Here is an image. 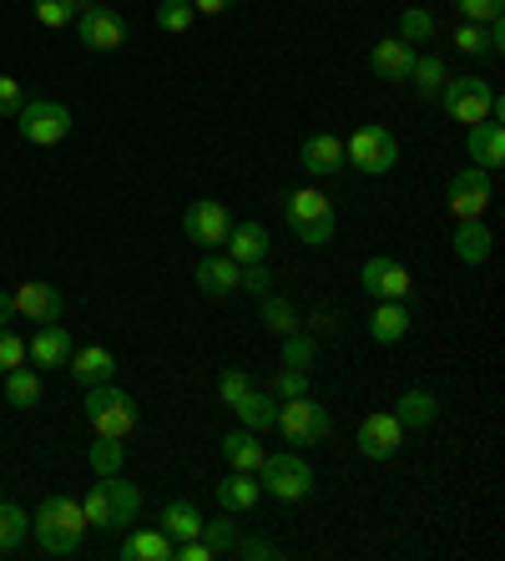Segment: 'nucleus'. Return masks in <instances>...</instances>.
Segmentation results:
<instances>
[{"instance_id":"obj_1","label":"nucleus","mask_w":505,"mask_h":561,"mask_svg":"<svg viewBox=\"0 0 505 561\" xmlns=\"http://www.w3.org/2000/svg\"><path fill=\"white\" fill-rule=\"evenodd\" d=\"M31 531H36V541H41V551H46V557H77L81 541H87V516H81V501L46 496L36 506Z\"/></svg>"},{"instance_id":"obj_2","label":"nucleus","mask_w":505,"mask_h":561,"mask_svg":"<svg viewBox=\"0 0 505 561\" xmlns=\"http://www.w3.org/2000/svg\"><path fill=\"white\" fill-rule=\"evenodd\" d=\"M81 410H87L91 431L106 435V440H127V435L137 431V400H131L127 390H117L112 379H106V385H91Z\"/></svg>"},{"instance_id":"obj_3","label":"nucleus","mask_w":505,"mask_h":561,"mask_svg":"<svg viewBox=\"0 0 505 561\" xmlns=\"http://www.w3.org/2000/svg\"><path fill=\"white\" fill-rule=\"evenodd\" d=\"M284 218L298 243H309V249H324L329 238H334V203L324 193H313V187L284 193Z\"/></svg>"},{"instance_id":"obj_4","label":"nucleus","mask_w":505,"mask_h":561,"mask_svg":"<svg viewBox=\"0 0 505 561\" xmlns=\"http://www.w3.org/2000/svg\"><path fill=\"white\" fill-rule=\"evenodd\" d=\"M440 106H445V117L466 122V127H475V122L501 117L505 112V102L495 96V87L491 81H480V77H450L440 87Z\"/></svg>"},{"instance_id":"obj_5","label":"nucleus","mask_w":505,"mask_h":561,"mask_svg":"<svg viewBox=\"0 0 505 561\" xmlns=\"http://www.w3.org/2000/svg\"><path fill=\"white\" fill-rule=\"evenodd\" d=\"M278 435H284L288 445H298V450H309V445L329 440V431H334V420H329V410L313 400V394H298V400H278Z\"/></svg>"},{"instance_id":"obj_6","label":"nucleus","mask_w":505,"mask_h":561,"mask_svg":"<svg viewBox=\"0 0 505 561\" xmlns=\"http://www.w3.org/2000/svg\"><path fill=\"white\" fill-rule=\"evenodd\" d=\"M354 162V172H364V178H385V172H394V162H400V142H394V131L379 127V122H369V127H359L344 142V168Z\"/></svg>"},{"instance_id":"obj_7","label":"nucleus","mask_w":505,"mask_h":561,"mask_svg":"<svg viewBox=\"0 0 505 561\" xmlns=\"http://www.w3.org/2000/svg\"><path fill=\"white\" fill-rule=\"evenodd\" d=\"M259 485L268 491L273 501H303L313 491V470H309V460L303 456H294V450H278V456H263V466H259Z\"/></svg>"},{"instance_id":"obj_8","label":"nucleus","mask_w":505,"mask_h":561,"mask_svg":"<svg viewBox=\"0 0 505 561\" xmlns=\"http://www.w3.org/2000/svg\"><path fill=\"white\" fill-rule=\"evenodd\" d=\"M15 131H21L31 147H56L66 131H71V112H66L61 102H46V96H41V102H26L15 112Z\"/></svg>"},{"instance_id":"obj_9","label":"nucleus","mask_w":505,"mask_h":561,"mask_svg":"<svg viewBox=\"0 0 505 561\" xmlns=\"http://www.w3.org/2000/svg\"><path fill=\"white\" fill-rule=\"evenodd\" d=\"M182 233L193 238L197 249H222L228 243V233H233V218H228V208L222 203H213V197H197V203H187V213H182Z\"/></svg>"},{"instance_id":"obj_10","label":"nucleus","mask_w":505,"mask_h":561,"mask_svg":"<svg viewBox=\"0 0 505 561\" xmlns=\"http://www.w3.org/2000/svg\"><path fill=\"white\" fill-rule=\"evenodd\" d=\"M491 197H495L491 172L475 168V162H470L466 172H455L450 187H445V203H450V213H455L460 222H466V218H480V213L491 208Z\"/></svg>"},{"instance_id":"obj_11","label":"nucleus","mask_w":505,"mask_h":561,"mask_svg":"<svg viewBox=\"0 0 505 561\" xmlns=\"http://www.w3.org/2000/svg\"><path fill=\"white\" fill-rule=\"evenodd\" d=\"M77 36L81 46H91V51H117L122 41H127V21H122L112 5H81L77 11Z\"/></svg>"},{"instance_id":"obj_12","label":"nucleus","mask_w":505,"mask_h":561,"mask_svg":"<svg viewBox=\"0 0 505 561\" xmlns=\"http://www.w3.org/2000/svg\"><path fill=\"white\" fill-rule=\"evenodd\" d=\"M404 440V425L394 420V410H375V415H364L359 425V456L364 460H394V450H400Z\"/></svg>"},{"instance_id":"obj_13","label":"nucleus","mask_w":505,"mask_h":561,"mask_svg":"<svg viewBox=\"0 0 505 561\" xmlns=\"http://www.w3.org/2000/svg\"><path fill=\"white\" fill-rule=\"evenodd\" d=\"M359 284H364V294H369V299H410L415 278H410V268H404V263H394V259H385V253H379V259L364 263Z\"/></svg>"},{"instance_id":"obj_14","label":"nucleus","mask_w":505,"mask_h":561,"mask_svg":"<svg viewBox=\"0 0 505 561\" xmlns=\"http://www.w3.org/2000/svg\"><path fill=\"white\" fill-rule=\"evenodd\" d=\"M11 299H15V313H26L31 324H56L66 313V294L56 284H21Z\"/></svg>"},{"instance_id":"obj_15","label":"nucleus","mask_w":505,"mask_h":561,"mask_svg":"<svg viewBox=\"0 0 505 561\" xmlns=\"http://www.w3.org/2000/svg\"><path fill=\"white\" fill-rule=\"evenodd\" d=\"M466 152H470V162H475V168H485V172L501 168V162H505V127H501V117L475 122V127L466 131Z\"/></svg>"},{"instance_id":"obj_16","label":"nucleus","mask_w":505,"mask_h":561,"mask_svg":"<svg viewBox=\"0 0 505 561\" xmlns=\"http://www.w3.org/2000/svg\"><path fill=\"white\" fill-rule=\"evenodd\" d=\"M415 46L410 41H400V36H389V41H379L375 51H369V71H375L379 81H410V71H415Z\"/></svg>"},{"instance_id":"obj_17","label":"nucleus","mask_w":505,"mask_h":561,"mask_svg":"<svg viewBox=\"0 0 505 561\" xmlns=\"http://www.w3.org/2000/svg\"><path fill=\"white\" fill-rule=\"evenodd\" d=\"M26 354L36 369H66V359H71V334H66L61 319H56V324H41L36 334H31Z\"/></svg>"},{"instance_id":"obj_18","label":"nucleus","mask_w":505,"mask_h":561,"mask_svg":"<svg viewBox=\"0 0 505 561\" xmlns=\"http://www.w3.org/2000/svg\"><path fill=\"white\" fill-rule=\"evenodd\" d=\"M228 259L243 268V263H268V253H273V238H268V228L263 222H233V233H228Z\"/></svg>"},{"instance_id":"obj_19","label":"nucleus","mask_w":505,"mask_h":561,"mask_svg":"<svg viewBox=\"0 0 505 561\" xmlns=\"http://www.w3.org/2000/svg\"><path fill=\"white\" fill-rule=\"evenodd\" d=\"M298 162H303L313 178H334V172H344V142H338L334 131H313L309 142L298 147Z\"/></svg>"},{"instance_id":"obj_20","label":"nucleus","mask_w":505,"mask_h":561,"mask_svg":"<svg viewBox=\"0 0 505 561\" xmlns=\"http://www.w3.org/2000/svg\"><path fill=\"white\" fill-rule=\"evenodd\" d=\"M66 369H71V379L77 385H106V379L117 375V359H112V350H102V344H87V350H71V359H66Z\"/></svg>"},{"instance_id":"obj_21","label":"nucleus","mask_w":505,"mask_h":561,"mask_svg":"<svg viewBox=\"0 0 505 561\" xmlns=\"http://www.w3.org/2000/svg\"><path fill=\"white\" fill-rule=\"evenodd\" d=\"M410 309H404V299H379V309L369 313V340L375 344H400L404 334H410Z\"/></svg>"},{"instance_id":"obj_22","label":"nucleus","mask_w":505,"mask_h":561,"mask_svg":"<svg viewBox=\"0 0 505 561\" xmlns=\"http://www.w3.org/2000/svg\"><path fill=\"white\" fill-rule=\"evenodd\" d=\"M193 284L203 288V294H208V299H222V294H233V288H238V263L228 259V253H218V249H213L208 259L197 263Z\"/></svg>"},{"instance_id":"obj_23","label":"nucleus","mask_w":505,"mask_h":561,"mask_svg":"<svg viewBox=\"0 0 505 561\" xmlns=\"http://www.w3.org/2000/svg\"><path fill=\"white\" fill-rule=\"evenodd\" d=\"M263 501V485H259V476H248V470H228L218 481V506L222 511H253Z\"/></svg>"},{"instance_id":"obj_24","label":"nucleus","mask_w":505,"mask_h":561,"mask_svg":"<svg viewBox=\"0 0 505 561\" xmlns=\"http://www.w3.org/2000/svg\"><path fill=\"white\" fill-rule=\"evenodd\" d=\"M157 526H162L172 541H193V536L203 531V511H197V501L172 496L168 506H162V516H157Z\"/></svg>"},{"instance_id":"obj_25","label":"nucleus","mask_w":505,"mask_h":561,"mask_svg":"<svg viewBox=\"0 0 505 561\" xmlns=\"http://www.w3.org/2000/svg\"><path fill=\"white\" fill-rule=\"evenodd\" d=\"M222 456H228V466L233 470H248V476H259V466H263V456H268V450H263L259 445V431H228L222 435Z\"/></svg>"},{"instance_id":"obj_26","label":"nucleus","mask_w":505,"mask_h":561,"mask_svg":"<svg viewBox=\"0 0 505 561\" xmlns=\"http://www.w3.org/2000/svg\"><path fill=\"white\" fill-rule=\"evenodd\" d=\"M117 557L122 561H172V536L162 531V526H152V531H131L117 547Z\"/></svg>"},{"instance_id":"obj_27","label":"nucleus","mask_w":505,"mask_h":561,"mask_svg":"<svg viewBox=\"0 0 505 561\" xmlns=\"http://www.w3.org/2000/svg\"><path fill=\"white\" fill-rule=\"evenodd\" d=\"M491 249H495V238H491V228L480 218H466L460 228H455V259L460 263H485L491 259Z\"/></svg>"},{"instance_id":"obj_28","label":"nucleus","mask_w":505,"mask_h":561,"mask_svg":"<svg viewBox=\"0 0 505 561\" xmlns=\"http://www.w3.org/2000/svg\"><path fill=\"white\" fill-rule=\"evenodd\" d=\"M435 415H440V405H435L429 390H404L394 400V420H400L404 431H425V425H435Z\"/></svg>"},{"instance_id":"obj_29","label":"nucleus","mask_w":505,"mask_h":561,"mask_svg":"<svg viewBox=\"0 0 505 561\" xmlns=\"http://www.w3.org/2000/svg\"><path fill=\"white\" fill-rule=\"evenodd\" d=\"M96 481L106 485V496H112V511H117V531H127L137 516H142V491L131 481H122V470L117 476H96Z\"/></svg>"},{"instance_id":"obj_30","label":"nucleus","mask_w":505,"mask_h":561,"mask_svg":"<svg viewBox=\"0 0 505 561\" xmlns=\"http://www.w3.org/2000/svg\"><path fill=\"white\" fill-rule=\"evenodd\" d=\"M233 415L243 420L248 431H273V420H278V400L268 390H248L243 400L233 405Z\"/></svg>"},{"instance_id":"obj_31","label":"nucleus","mask_w":505,"mask_h":561,"mask_svg":"<svg viewBox=\"0 0 505 561\" xmlns=\"http://www.w3.org/2000/svg\"><path fill=\"white\" fill-rule=\"evenodd\" d=\"M81 516H87V531H106V536L117 531V511H112V496H106L102 481L81 496Z\"/></svg>"},{"instance_id":"obj_32","label":"nucleus","mask_w":505,"mask_h":561,"mask_svg":"<svg viewBox=\"0 0 505 561\" xmlns=\"http://www.w3.org/2000/svg\"><path fill=\"white\" fill-rule=\"evenodd\" d=\"M5 400H11L15 410L41 405V375H36V369H26V365L5 369Z\"/></svg>"},{"instance_id":"obj_33","label":"nucleus","mask_w":505,"mask_h":561,"mask_svg":"<svg viewBox=\"0 0 505 561\" xmlns=\"http://www.w3.org/2000/svg\"><path fill=\"white\" fill-rule=\"evenodd\" d=\"M410 81H415V92L425 96V102H435V96H440V87L450 81V71H445L440 56L429 51V56H415V71H410Z\"/></svg>"},{"instance_id":"obj_34","label":"nucleus","mask_w":505,"mask_h":561,"mask_svg":"<svg viewBox=\"0 0 505 561\" xmlns=\"http://www.w3.org/2000/svg\"><path fill=\"white\" fill-rule=\"evenodd\" d=\"M259 304H263V329H268V334H278V340H284V334H294V329H298V309L284 299V294H273V288H268Z\"/></svg>"},{"instance_id":"obj_35","label":"nucleus","mask_w":505,"mask_h":561,"mask_svg":"<svg viewBox=\"0 0 505 561\" xmlns=\"http://www.w3.org/2000/svg\"><path fill=\"white\" fill-rule=\"evenodd\" d=\"M26 536H31V516L15 506V501H0V557H5V551H15Z\"/></svg>"},{"instance_id":"obj_36","label":"nucleus","mask_w":505,"mask_h":561,"mask_svg":"<svg viewBox=\"0 0 505 561\" xmlns=\"http://www.w3.org/2000/svg\"><path fill=\"white\" fill-rule=\"evenodd\" d=\"M193 0H157V31H168V36H182V31H193Z\"/></svg>"},{"instance_id":"obj_37","label":"nucleus","mask_w":505,"mask_h":561,"mask_svg":"<svg viewBox=\"0 0 505 561\" xmlns=\"http://www.w3.org/2000/svg\"><path fill=\"white\" fill-rule=\"evenodd\" d=\"M197 536H203V541H208V547H213V557H228V551L238 547V526H233V511H222L218 522H203V531H197Z\"/></svg>"},{"instance_id":"obj_38","label":"nucleus","mask_w":505,"mask_h":561,"mask_svg":"<svg viewBox=\"0 0 505 561\" xmlns=\"http://www.w3.org/2000/svg\"><path fill=\"white\" fill-rule=\"evenodd\" d=\"M400 41H410V46H420V41H435V15H429L425 5H404Z\"/></svg>"},{"instance_id":"obj_39","label":"nucleus","mask_w":505,"mask_h":561,"mask_svg":"<svg viewBox=\"0 0 505 561\" xmlns=\"http://www.w3.org/2000/svg\"><path fill=\"white\" fill-rule=\"evenodd\" d=\"M122 460H127L122 440H106V435H96V445H91V470H96V476H117Z\"/></svg>"},{"instance_id":"obj_40","label":"nucleus","mask_w":505,"mask_h":561,"mask_svg":"<svg viewBox=\"0 0 505 561\" xmlns=\"http://www.w3.org/2000/svg\"><path fill=\"white\" fill-rule=\"evenodd\" d=\"M273 400H298V394H309V369H294L284 365L278 375H273Z\"/></svg>"},{"instance_id":"obj_41","label":"nucleus","mask_w":505,"mask_h":561,"mask_svg":"<svg viewBox=\"0 0 505 561\" xmlns=\"http://www.w3.org/2000/svg\"><path fill=\"white\" fill-rule=\"evenodd\" d=\"M31 5H36V21L46 31H61L77 21V5H71V0H31Z\"/></svg>"},{"instance_id":"obj_42","label":"nucleus","mask_w":505,"mask_h":561,"mask_svg":"<svg viewBox=\"0 0 505 561\" xmlns=\"http://www.w3.org/2000/svg\"><path fill=\"white\" fill-rule=\"evenodd\" d=\"M313 359H319V344L309 340V334H284V365H294V369H313Z\"/></svg>"},{"instance_id":"obj_43","label":"nucleus","mask_w":505,"mask_h":561,"mask_svg":"<svg viewBox=\"0 0 505 561\" xmlns=\"http://www.w3.org/2000/svg\"><path fill=\"white\" fill-rule=\"evenodd\" d=\"M15 365H26V340H21L11 324H0V375Z\"/></svg>"},{"instance_id":"obj_44","label":"nucleus","mask_w":505,"mask_h":561,"mask_svg":"<svg viewBox=\"0 0 505 561\" xmlns=\"http://www.w3.org/2000/svg\"><path fill=\"white\" fill-rule=\"evenodd\" d=\"M455 11L466 15L470 26H485V21H501L505 0H455Z\"/></svg>"},{"instance_id":"obj_45","label":"nucleus","mask_w":505,"mask_h":561,"mask_svg":"<svg viewBox=\"0 0 505 561\" xmlns=\"http://www.w3.org/2000/svg\"><path fill=\"white\" fill-rule=\"evenodd\" d=\"M248 390H253V379H248L243 369H222V375H218V400H222L228 410H233Z\"/></svg>"},{"instance_id":"obj_46","label":"nucleus","mask_w":505,"mask_h":561,"mask_svg":"<svg viewBox=\"0 0 505 561\" xmlns=\"http://www.w3.org/2000/svg\"><path fill=\"white\" fill-rule=\"evenodd\" d=\"M238 288H248L253 299H263V294H268V288H273L268 263H243V268H238Z\"/></svg>"},{"instance_id":"obj_47","label":"nucleus","mask_w":505,"mask_h":561,"mask_svg":"<svg viewBox=\"0 0 505 561\" xmlns=\"http://www.w3.org/2000/svg\"><path fill=\"white\" fill-rule=\"evenodd\" d=\"M233 557H243V561H268V557H278V547H273V541H263V536H238Z\"/></svg>"},{"instance_id":"obj_48","label":"nucleus","mask_w":505,"mask_h":561,"mask_svg":"<svg viewBox=\"0 0 505 561\" xmlns=\"http://www.w3.org/2000/svg\"><path fill=\"white\" fill-rule=\"evenodd\" d=\"M455 51H466V56H485V26H460L455 31Z\"/></svg>"},{"instance_id":"obj_49","label":"nucleus","mask_w":505,"mask_h":561,"mask_svg":"<svg viewBox=\"0 0 505 561\" xmlns=\"http://www.w3.org/2000/svg\"><path fill=\"white\" fill-rule=\"evenodd\" d=\"M26 106V96H21V81L15 77H0V117H15Z\"/></svg>"},{"instance_id":"obj_50","label":"nucleus","mask_w":505,"mask_h":561,"mask_svg":"<svg viewBox=\"0 0 505 561\" xmlns=\"http://www.w3.org/2000/svg\"><path fill=\"white\" fill-rule=\"evenodd\" d=\"M228 5H233V0H193V11H197V15H222Z\"/></svg>"},{"instance_id":"obj_51","label":"nucleus","mask_w":505,"mask_h":561,"mask_svg":"<svg viewBox=\"0 0 505 561\" xmlns=\"http://www.w3.org/2000/svg\"><path fill=\"white\" fill-rule=\"evenodd\" d=\"M11 319H15V299L11 294H0V324H11Z\"/></svg>"},{"instance_id":"obj_52","label":"nucleus","mask_w":505,"mask_h":561,"mask_svg":"<svg viewBox=\"0 0 505 561\" xmlns=\"http://www.w3.org/2000/svg\"><path fill=\"white\" fill-rule=\"evenodd\" d=\"M71 5H77V11H81V5H96V0H71Z\"/></svg>"}]
</instances>
